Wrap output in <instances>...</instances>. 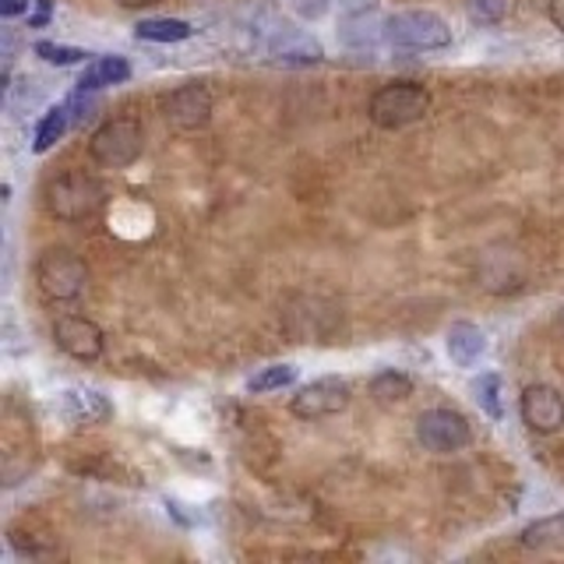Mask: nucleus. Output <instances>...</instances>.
Wrapping results in <instances>:
<instances>
[{"label": "nucleus", "mask_w": 564, "mask_h": 564, "mask_svg": "<svg viewBox=\"0 0 564 564\" xmlns=\"http://www.w3.org/2000/svg\"><path fill=\"white\" fill-rule=\"evenodd\" d=\"M106 202V191L93 173L70 170L53 176L46 184V212L61 223H85L93 219Z\"/></svg>", "instance_id": "f257e3e1"}, {"label": "nucleus", "mask_w": 564, "mask_h": 564, "mask_svg": "<svg viewBox=\"0 0 564 564\" xmlns=\"http://www.w3.org/2000/svg\"><path fill=\"white\" fill-rule=\"evenodd\" d=\"M35 286L53 304H67V300H78L88 286V269L85 261L67 251V247H46V251L35 258Z\"/></svg>", "instance_id": "f03ea898"}, {"label": "nucleus", "mask_w": 564, "mask_h": 564, "mask_svg": "<svg viewBox=\"0 0 564 564\" xmlns=\"http://www.w3.org/2000/svg\"><path fill=\"white\" fill-rule=\"evenodd\" d=\"M427 110H431V96L413 82H392V85L378 88V93L370 96V106H367L370 120L384 131L410 128V123L427 117Z\"/></svg>", "instance_id": "7ed1b4c3"}, {"label": "nucleus", "mask_w": 564, "mask_h": 564, "mask_svg": "<svg viewBox=\"0 0 564 564\" xmlns=\"http://www.w3.org/2000/svg\"><path fill=\"white\" fill-rule=\"evenodd\" d=\"M384 40L399 50L431 53V50L452 46V29L445 18L434 11H402L384 22Z\"/></svg>", "instance_id": "20e7f679"}, {"label": "nucleus", "mask_w": 564, "mask_h": 564, "mask_svg": "<svg viewBox=\"0 0 564 564\" xmlns=\"http://www.w3.org/2000/svg\"><path fill=\"white\" fill-rule=\"evenodd\" d=\"M141 149H145V131H141V123L131 117L106 120L102 128H96L93 138H88V155H93L99 166H110V170L131 166L141 155Z\"/></svg>", "instance_id": "39448f33"}, {"label": "nucleus", "mask_w": 564, "mask_h": 564, "mask_svg": "<svg viewBox=\"0 0 564 564\" xmlns=\"http://www.w3.org/2000/svg\"><path fill=\"white\" fill-rule=\"evenodd\" d=\"M416 437L427 452H458L469 445V423L455 410H427L416 420Z\"/></svg>", "instance_id": "423d86ee"}, {"label": "nucleus", "mask_w": 564, "mask_h": 564, "mask_svg": "<svg viewBox=\"0 0 564 564\" xmlns=\"http://www.w3.org/2000/svg\"><path fill=\"white\" fill-rule=\"evenodd\" d=\"M349 405V384L343 378H317L293 395L290 410L300 420H325Z\"/></svg>", "instance_id": "0eeeda50"}, {"label": "nucleus", "mask_w": 564, "mask_h": 564, "mask_svg": "<svg viewBox=\"0 0 564 564\" xmlns=\"http://www.w3.org/2000/svg\"><path fill=\"white\" fill-rule=\"evenodd\" d=\"M519 413L533 434H557L564 427V395L554 384H529L522 392Z\"/></svg>", "instance_id": "6e6552de"}, {"label": "nucleus", "mask_w": 564, "mask_h": 564, "mask_svg": "<svg viewBox=\"0 0 564 564\" xmlns=\"http://www.w3.org/2000/svg\"><path fill=\"white\" fill-rule=\"evenodd\" d=\"M53 343H57L67 357H75L82 364H93L102 357V328L96 322H88L82 314H64L53 325Z\"/></svg>", "instance_id": "1a4fd4ad"}, {"label": "nucleus", "mask_w": 564, "mask_h": 564, "mask_svg": "<svg viewBox=\"0 0 564 564\" xmlns=\"http://www.w3.org/2000/svg\"><path fill=\"white\" fill-rule=\"evenodd\" d=\"M163 117L181 131H198L212 117V93L205 85H181L163 99Z\"/></svg>", "instance_id": "9d476101"}, {"label": "nucleus", "mask_w": 564, "mask_h": 564, "mask_svg": "<svg viewBox=\"0 0 564 564\" xmlns=\"http://www.w3.org/2000/svg\"><path fill=\"white\" fill-rule=\"evenodd\" d=\"M519 543L525 551H564V511L529 522L519 533Z\"/></svg>", "instance_id": "9b49d317"}, {"label": "nucleus", "mask_w": 564, "mask_h": 564, "mask_svg": "<svg viewBox=\"0 0 564 564\" xmlns=\"http://www.w3.org/2000/svg\"><path fill=\"white\" fill-rule=\"evenodd\" d=\"M131 78V64L123 57H99L93 61L78 78V88L82 93H96V88H106V85H120Z\"/></svg>", "instance_id": "f8f14e48"}, {"label": "nucleus", "mask_w": 564, "mask_h": 564, "mask_svg": "<svg viewBox=\"0 0 564 564\" xmlns=\"http://www.w3.org/2000/svg\"><path fill=\"white\" fill-rule=\"evenodd\" d=\"M484 332L469 325V322H458L448 328V357L458 364V367H473L476 360H480L484 352Z\"/></svg>", "instance_id": "ddd939ff"}, {"label": "nucleus", "mask_w": 564, "mask_h": 564, "mask_svg": "<svg viewBox=\"0 0 564 564\" xmlns=\"http://www.w3.org/2000/svg\"><path fill=\"white\" fill-rule=\"evenodd\" d=\"M64 402L78 423H102L113 416V405L93 388H70V392H64Z\"/></svg>", "instance_id": "4468645a"}, {"label": "nucleus", "mask_w": 564, "mask_h": 564, "mask_svg": "<svg viewBox=\"0 0 564 564\" xmlns=\"http://www.w3.org/2000/svg\"><path fill=\"white\" fill-rule=\"evenodd\" d=\"M134 35L149 43H181L191 35V25L181 18H145V22L134 25Z\"/></svg>", "instance_id": "2eb2a0df"}, {"label": "nucleus", "mask_w": 564, "mask_h": 564, "mask_svg": "<svg viewBox=\"0 0 564 564\" xmlns=\"http://www.w3.org/2000/svg\"><path fill=\"white\" fill-rule=\"evenodd\" d=\"M370 395H375L381 405H392L413 395V381L402 370H381V375L370 381Z\"/></svg>", "instance_id": "dca6fc26"}, {"label": "nucleus", "mask_w": 564, "mask_h": 564, "mask_svg": "<svg viewBox=\"0 0 564 564\" xmlns=\"http://www.w3.org/2000/svg\"><path fill=\"white\" fill-rule=\"evenodd\" d=\"M67 123H70V117H67V110L64 106H53V110L40 120V128H35V138H32V149L35 152H50L57 141L64 138V131H67Z\"/></svg>", "instance_id": "f3484780"}, {"label": "nucleus", "mask_w": 564, "mask_h": 564, "mask_svg": "<svg viewBox=\"0 0 564 564\" xmlns=\"http://www.w3.org/2000/svg\"><path fill=\"white\" fill-rule=\"evenodd\" d=\"M293 378H296L293 364H275V367H264L261 375H254L251 381H247V388L261 395V392H275V388H286Z\"/></svg>", "instance_id": "a211bd4d"}, {"label": "nucleus", "mask_w": 564, "mask_h": 564, "mask_svg": "<svg viewBox=\"0 0 564 564\" xmlns=\"http://www.w3.org/2000/svg\"><path fill=\"white\" fill-rule=\"evenodd\" d=\"M476 399H480L487 416L501 420V378L498 375H484L480 381H476Z\"/></svg>", "instance_id": "6ab92c4d"}, {"label": "nucleus", "mask_w": 564, "mask_h": 564, "mask_svg": "<svg viewBox=\"0 0 564 564\" xmlns=\"http://www.w3.org/2000/svg\"><path fill=\"white\" fill-rule=\"evenodd\" d=\"M35 53H40L46 64H57V67L82 64L88 57L85 50H78V46H61V43H35Z\"/></svg>", "instance_id": "aec40b11"}, {"label": "nucleus", "mask_w": 564, "mask_h": 564, "mask_svg": "<svg viewBox=\"0 0 564 564\" xmlns=\"http://www.w3.org/2000/svg\"><path fill=\"white\" fill-rule=\"evenodd\" d=\"M508 11V0H466V14L480 25H498Z\"/></svg>", "instance_id": "412c9836"}, {"label": "nucleus", "mask_w": 564, "mask_h": 564, "mask_svg": "<svg viewBox=\"0 0 564 564\" xmlns=\"http://www.w3.org/2000/svg\"><path fill=\"white\" fill-rule=\"evenodd\" d=\"M293 8L304 18H322L328 11V0H293Z\"/></svg>", "instance_id": "4be33fe9"}, {"label": "nucleus", "mask_w": 564, "mask_h": 564, "mask_svg": "<svg viewBox=\"0 0 564 564\" xmlns=\"http://www.w3.org/2000/svg\"><path fill=\"white\" fill-rule=\"evenodd\" d=\"M50 14H53V0H35V14L29 18V25L32 29H43L50 22Z\"/></svg>", "instance_id": "5701e85b"}, {"label": "nucleus", "mask_w": 564, "mask_h": 564, "mask_svg": "<svg viewBox=\"0 0 564 564\" xmlns=\"http://www.w3.org/2000/svg\"><path fill=\"white\" fill-rule=\"evenodd\" d=\"M22 11H29V0H0V14L4 18H18Z\"/></svg>", "instance_id": "b1692460"}, {"label": "nucleus", "mask_w": 564, "mask_h": 564, "mask_svg": "<svg viewBox=\"0 0 564 564\" xmlns=\"http://www.w3.org/2000/svg\"><path fill=\"white\" fill-rule=\"evenodd\" d=\"M339 4H343L346 11H352V14H367L370 8L378 4V0H339Z\"/></svg>", "instance_id": "393cba45"}, {"label": "nucleus", "mask_w": 564, "mask_h": 564, "mask_svg": "<svg viewBox=\"0 0 564 564\" xmlns=\"http://www.w3.org/2000/svg\"><path fill=\"white\" fill-rule=\"evenodd\" d=\"M546 14H551V22L564 32V0H551V4H546Z\"/></svg>", "instance_id": "a878e982"}, {"label": "nucleus", "mask_w": 564, "mask_h": 564, "mask_svg": "<svg viewBox=\"0 0 564 564\" xmlns=\"http://www.w3.org/2000/svg\"><path fill=\"white\" fill-rule=\"evenodd\" d=\"M120 8H149V4H159V0H117Z\"/></svg>", "instance_id": "bb28decb"}]
</instances>
